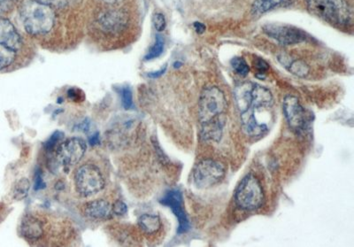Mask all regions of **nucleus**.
I'll return each mask as SVG.
<instances>
[{
	"label": "nucleus",
	"instance_id": "nucleus-1",
	"mask_svg": "<svg viewBox=\"0 0 354 247\" xmlns=\"http://www.w3.org/2000/svg\"><path fill=\"white\" fill-rule=\"evenodd\" d=\"M234 95L243 132L253 137L264 135L268 131V127L266 123L258 121L255 112L271 107L273 96L270 91L260 84L243 82L236 87Z\"/></svg>",
	"mask_w": 354,
	"mask_h": 247
},
{
	"label": "nucleus",
	"instance_id": "nucleus-2",
	"mask_svg": "<svg viewBox=\"0 0 354 247\" xmlns=\"http://www.w3.org/2000/svg\"><path fill=\"white\" fill-rule=\"evenodd\" d=\"M227 100L224 92L216 86L203 90L199 98V116L201 135L205 140L221 139L226 122Z\"/></svg>",
	"mask_w": 354,
	"mask_h": 247
},
{
	"label": "nucleus",
	"instance_id": "nucleus-3",
	"mask_svg": "<svg viewBox=\"0 0 354 247\" xmlns=\"http://www.w3.org/2000/svg\"><path fill=\"white\" fill-rule=\"evenodd\" d=\"M20 16L26 31L33 36L48 33L55 22L54 9L38 0L24 2L20 8Z\"/></svg>",
	"mask_w": 354,
	"mask_h": 247
},
{
	"label": "nucleus",
	"instance_id": "nucleus-4",
	"mask_svg": "<svg viewBox=\"0 0 354 247\" xmlns=\"http://www.w3.org/2000/svg\"><path fill=\"white\" fill-rule=\"evenodd\" d=\"M312 15L337 26L347 25L352 19V10L345 0H306Z\"/></svg>",
	"mask_w": 354,
	"mask_h": 247
},
{
	"label": "nucleus",
	"instance_id": "nucleus-5",
	"mask_svg": "<svg viewBox=\"0 0 354 247\" xmlns=\"http://www.w3.org/2000/svg\"><path fill=\"white\" fill-rule=\"evenodd\" d=\"M75 190L83 198L93 197L105 187V179L101 170L95 164L82 165L75 176Z\"/></svg>",
	"mask_w": 354,
	"mask_h": 247
},
{
	"label": "nucleus",
	"instance_id": "nucleus-6",
	"mask_svg": "<svg viewBox=\"0 0 354 247\" xmlns=\"http://www.w3.org/2000/svg\"><path fill=\"white\" fill-rule=\"evenodd\" d=\"M236 202L240 209L252 211L260 209L264 201V193L260 181L255 175H245L235 194Z\"/></svg>",
	"mask_w": 354,
	"mask_h": 247
},
{
	"label": "nucleus",
	"instance_id": "nucleus-7",
	"mask_svg": "<svg viewBox=\"0 0 354 247\" xmlns=\"http://www.w3.org/2000/svg\"><path fill=\"white\" fill-rule=\"evenodd\" d=\"M225 172V168L221 162L212 159H205L195 168L193 172L195 184L201 189L212 187L224 178Z\"/></svg>",
	"mask_w": 354,
	"mask_h": 247
},
{
	"label": "nucleus",
	"instance_id": "nucleus-8",
	"mask_svg": "<svg viewBox=\"0 0 354 247\" xmlns=\"http://www.w3.org/2000/svg\"><path fill=\"white\" fill-rule=\"evenodd\" d=\"M263 31L271 38L284 45L295 44L305 41L306 34L293 26L270 23L263 26Z\"/></svg>",
	"mask_w": 354,
	"mask_h": 247
},
{
	"label": "nucleus",
	"instance_id": "nucleus-9",
	"mask_svg": "<svg viewBox=\"0 0 354 247\" xmlns=\"http://www.w3.org/2000/svg\"><path fill=\"white\" fill-rule=\"evenodd\" d=\"M160 202L166 207H168L176 216L179 224L177 233L181 235L187 232L190 228V224L189 219L187 217V214L185 213L182 191L179 189L170 190L165 194V196L160 199Z\"/></svg>",
	"mask_w": 354,
	"mask_h": 247
},
{
	"label": "nucleus",
	"instance_id": "nucleus-10",
	"mask_svg": "<svg viewBox=\"0 0 354 247\" xmlns=\"http://www.w3.org/2000/svg\"><path fill=\"white\" fill-rule=\"evenodd\" d=\"M86 143L79 137H72L58 146L57 156L61 163L68 166L77 164L86 152Z\"/></svg>",
	"mask_w": 354,
	"mask_h": 247
},
{
	"label": "nucleus",
	"instance_id": "nucleus-11",
	"mask_svg": "<svg viewBox=\"0 0 354 247\" xmlns=\"http://www.w3.org/2000/svg\"><path fill=\"white\" fill-rule=\"evenodd\" d=\"M282 109L291 130L298 132L305 128V110L298 97L291 95L285 97L282 103Z\"/></svg>",
	"mask_w": 354,
	"mask_h": 247
},
{
	"label": "nucleus",
	"instance_id": "nucleus-12",
	"mask_svg": "<svg viewBox=\"0 0 354 247\" xmlns=\"http://www.w3.org/2000/svg\"><path fill=\"white\" fill-rule=\"evenodd\" d=\"M21 233L29 242H40L45 236L46 225L36 214H27L21 223Z\"/></svg>",
	"mask_w": 354,
	"mask_h": 247
},
{
	"label": "nucleus",
	"instance_id": "nucleus-13",
	"mask_svg": "<svg viewBox=\"0 0 354 247\" xmlns=\"http://www.w3.org/2000/svg\"><path fill=\"white\" fill-rule=\"evenodd\" d=\"M0 44L15 52L21 48L22 41L18 31L9 19H0Z\"/></svg>",
	"mask_w": 354,
	"mask_h": 247
},
{
	"label": "nucleus",
	"instance_id": "nucleus-14",
	"mask_svg": "<svg viewBox=\"0 0 354 247\" xmlns=\"http://www.w3.org/2000/svg\"><path fill=\"white\" fill-rule=\"evenodd\" d=\"M128 15L122 11H109L99 18V24L103 30L109 33H118L125 29Z\"/></svg>",
	"mask_w": 354,
	"mask_h": 247
},
{
	"label": "nucleus",
	"instance_id": "nucleus-15",
	"mask_svg": "<svg viewBox=\"0 0 354 247\" xmlns=\"http://www.w3.org/2000/svg\"><path fill=\"white\" fill-rule=\"evenodd\" d=\"M83 212L89 218L97 221L106 220L112 214V206L106 199H95L84 206Z\"/></svg>",
	"mask_w": 354,
	"mask_h": 247
},
{
	"label": "nucleus",
	"instance_id": "nucleus-16",
	"mask_svg": "<svg viewBox=\"0 0 354 247\" xmlns=\"http://www.w3.org/2000/svg\"><path fill=\"white\" fill-rule=\"evenodd\" d=\"M138 224L141 229L147 235H153L158 232L161 228L160 217L158 215L150 213L143 214L138 220Z\"/></svg>",
	"mask_w": 354,
	"mask_h": 247
},
{
	"label": "nucleus",
	"instance_id": "nucleus-17",
	"mask_svg": "<svg viewBox=\"0 0 354 247\" xmlns=\"http://www.w3.org/2000/svg\"><path fill=\"white\" fill-rule=\"evenodd\" d=\"M287 68L289 69V71L291 74H293L294 76H298V77H306L310 71L309 66L302 59L291 60V63L287 67Z\"/></svg>",
	"mask_w": 354,
	"mask_h": 247
},
{
	"label": "nucleus",
	"instance_id": "nucleus-18",
	"mask_svg": "<svg viewBox=\"0 0 354 247\" xmlns=\"http://www.w3.org/2000/svg\"><path fill=\"white\" fill-rule=\"evenodd\" d=\"M281 2L282 0H255L252 5V12L255 15H261L276 7Z\"/></svg>",
	"mask_w": 354,
	"mask_h": 247
},
{
	"label": "nucleus",
	"instance_id": "nucleus-19",
	"mask_svg": "<svg viewBox=\"0 0 354 247\" xmlns=\"http://www.w3.org/2000/svg\"><path fill=\"white\" fill-rule=\"evenodd\" d=\"M16 52L0 44V70L9 67L15 61Z\"/></svg>",
	"mask_w": 354,
	"mask_h": 247
},
{
	"label": "nucleus",
	"instance_id": "nucleus-20",
	"mask_svg": "<svg viewBox=\"0 0 354 247\" xmlns=\"http://www.w3.org/2000/svg\"><path fill=\"white\" fill-rule=\"evenodd\" d=\"M164 45H165V42H164L163 38L160 35H157L156 36L155 43L151 46L149 53L146 54L145 59L146 60H150V59L160 57V55L163 53V51H164Z\"/></svg>",
	"mask_w": 354,
	"mask_h": 247
},
{
	"label": "nucleus",
	"instance_id": "nucleus-21",
	"mask_svg": "<svg viewBox=\"0 0 354 247\" xmlns=\"http://www.w3.org/2000/svg\"><path fill=\"white\" fill-rule=\"evenodd\" d=\"M230 65L236 73L241 76H246L250 72V68L247 62L242 57H235L230 60Z\"/></svg>",
	"mask_w": 354,
	"mask_h": 247
},
{
	"label": "nucleus",
	"instance_id": "nucleus-22",
	"mask_svg": "<svg viewBox=\"0 0 354 247\" xmlns=\"http://www.w3.org/2000/svg\"><path fill=\"white\" fill-rule=\"evenodd\" d=\"M29 188H30V184H29V180L27 178L19 180L15 185V190H14V196H15V199H24L25 197L28 195Z\"/></svg>",
	"mask_w": 354,
	"mask_h": 247
},
{
	"label": "nucleus",
	"instance_id": "nucleus-23",
	"mask_svg": "<svg viewBox=\"0 0 354 247\" xmlns=\"http://www.w3.org/2000/svg\"><path fill=\"white\" fill-rule=\"evenodd\" d=\"M38 1L44 5H49L53 9L54 8H58V9L66 8L74 2V0H38Z\"/></svg>",
	"mask_w": 354,
	"mask_h": 247
},
{
	"label": "nucleus",
	"instance_id": "nucleus-24",
	"mask_svg": "<svg viewBox=\"0 0 354 247\" xmlns=\"http://www.w3.org/2000/svg\"><path fill=\"white\" fill-rule=\"evenodd\" d=\"M121 101H122V105L125 109H130L133 105V101H132V92H131L130 88L129 86L126 87L122 88L121 92Z\"/></svg>",
	"mask_w": 354,
	"mask_h": 247
},
{
	"label": "nucleus",
	"instance_id": "nucleus-25",
	"mask_svg": "<svg viewBox=\"0 0 354 247\" xmlns=\"http://www.w3.org/2000/svg\"><path fill=\"white\" fill-rule=\"evenodd\" d=\"M153 24H154V28L157 31H159V32L163 31L167 26L164 15L160 14V13H156L155 15H153Z\"/></svg>",
	"mask_w": 354,
	"mask_h": 247
},
{
	"label": "nucleus",
	"instance_id": "nucleus-26",
	"mask_svg": "<svg viewBox=\"0 0 354 247\" xmlns=\"http://www.w3.org/2000/svg\"><path fill=\"white\" fill-rule=\"evenodd\" d=\"M18 0H0V15H5L15 8Z\"/></svg>",
	"mask_w": 354,
	"mask_h": 247
},
{
	"label": "nucleus",
	"instance_id": "nucleus-27",
	"mask_svg": "<svg viewBox=\"0 0 354 247\" xmlns=\"http://www.w3.org/2000/svg\"><path fill=\"white\" fill-rule=\"evenodd\" d=\"M254 68H256L258 70V76L261 77H263V75L267 72V70L269 69V66L268 64L262 59L261 58H256L254 60Z\"/></svg>",
	"mask_w": 354,
	"mask_h": 247
},
{
	"label": "nucleus",
	"instance_id": "nucleus-28",
	"mask_svg": "<svg viewBox=\"0 0 354 247\" xmlns=\"http://www.w3.org/2000/svg\"><path fill=\"white\" fill-rule=\"evenodd\" d=\"M112 213L118 215H123L128 212V208L126 204L123 203L121 200H117L115 203L112 206Z\"/></svg>",
	"mask_w": 354,
	"mask_h": 247
},
{
	"label": "nucleus",
	"instance_id": "nucleus-29",
	"mask_svg": "<svg viewBox=\"0 0 354 247\" xmlns=\"http://www.w3.org/2000/svg\"><path fill=\"white\" fill-rule=\"evenodd\" d=\"M62 137H63V133H61V132H59V131H56V132L54 133V135L52 136V137L47 141V143L45 144V147H46V149H47V150H51V149H53L54 146L57 144V142H58V141L60 140V139H62Z\"/></svg>",
	"mask_w": 354,
	"mask_h": 247
},
{
	"label": "nucleus",
	"instance_id": "nucleus-30",
	"mask_svg": "<svg viewBox=\"0 0 354 247\" xmlns=\"http://www.w3.org/2000/svg\"><path fill=\"white\" fill-rule=\"evenodd\" d=\"M83 92L79 91L78 89H70L68 92V96L74 101L75 100H81L83 97Z\"/></svg>",
	"mask_w": 354,
	"mask_h": 247
},
{
	"label": "nucleus",
	"instance_id": "nucleus-31",
	"mask_svg": "<svg viewBox=\"0 0 354 247\" xmlns=\"http://www.w3.org/2000/svg\"><path fill=\"white\" fill-rule=\"evenodd\" d=\"M45 187V184L43 182V178L42 176L40 175V172L37 171V174H36V183H35V190H41L44 189Z\"/></svg>",
	"mask_w": 354,
	"mask_h": 247
},
{
	"label": "nucleus",
	"instance_id": "nucleus-32",
	"mask_svg": "<svg viewBox=\"0 0 354 247\" xmlns=\"http://www.w3.org/2000/svg\"><path fill=\"white\" fill-rule=\"evenodd\" d=\"M193 27H194L196 32L199 35L203 34L206 29L205 25L203 24L202 22H199V21H195Z\"/></svg>",
	"mask_w": 354,
	"mask_h": 247
},
{
	"label": "nucleus",
	"instance_id": "nucleus-33",
	"mask_svg": "<svg viewBox=\"0 0 354 247\" xmlns=\"http://www.w3.org/2000/svg\"><path fill=\"white\" fill-rule=\"evenodd\" d=\"M166 70H167V66H165L164 68H162V69H160V70H159V71H155V72H150V73L148 74L147 76H149V77L151 78V79H155V78H159L163 75V74L165 73Z\"/></svg>",
	"mask_w": 354,
	"mask_h": 247
},
{
	"label": "nucleus",
	"instance_id": "nucleus-34",
	"mask_svg": "<svg viewBox=\"0 0 354 247\" xmlns=\"http://www.w3.org/2000/svg\"><path fill=\"white\" fill-rule=\"evenodd\" d=\"M90 142H91L92 145H96L97 142H98V135L95 134L94 136H92L91 139H90Z\"/></svg>",
	"mask_w": 354,
	"mask_h": 247
},
{
	"label": "nucleus",
	"instance_id": "nucleus-35",
	"mask_svg": "<svg viewBox=\"0 0 354 247\" xmlns=\"http://www.w3.org/2000/svg\"><path fill=\"white\" fill-rule=\"evenodd\" d=\"M102 1H104L105 3H107V4H111V5H112V4L117 3L119 0H102Z\"/></svg>",
	"mask_w": 354,
	"mask_h": 247
},
{
	"label": "nucleus",
	"instance_id": "nucleus-36",
	"mask_svg": "<svg viewBox=\"0 0 354 247\" xmlns=\"http://www.w3.org/2000/svg\"><path fill=\"white\" fill-rule=\"evenodd\" d=\"M182 66V63L181 62H175V64H174V67H175V68H180Z\"/></svg>",
	"mask_w": 354,
	"mask_h": 247
}]
</instances>
